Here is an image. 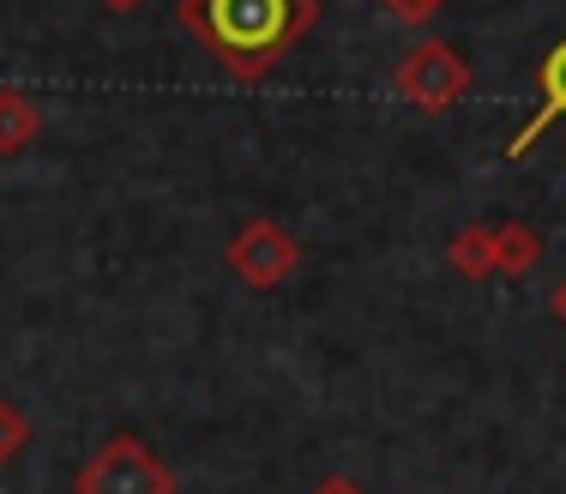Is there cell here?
<instances>
[{
	"label": "cell",
	"instance_id": "9",
	"mask_svg": "<svg viewBox=\"0 0 566 494\" xmlns=\"http://www.w3.org/2000/svg\"><path fill=\"white\" fill-rule=\"evenodd\" d=\"M24 440H31V422H24V410L0 398V464H12V459H19V452H24Z\"/></svg>",
	"mask_w": 566,
	"mask_h": 494
},
{
	"label": "cell",
	"instance_id": "2",
	"mask_svg": "<svg viewBox=\"0 0 566 494\" xmlns=\"http://www.w3.org/2000/svg\"><path fill=\"white\" fill-rule=\"evenodd\" d=\"M73 494H175V476L139 434H115L91 452Z\"/></svg>",
	"mask_w": 566,
	"mask_h": 494
},
{
	"label": "cell",
	"instance_id": "5",
	"mask_svg": "<svg viewBox=\"0 0 566 494\" xmlns=\"http://www.w3.org/2000/svg\"><path fill=\"white\" fill-rule=\"evenodd\" d=\"M536 85H543V109H536L531 122H524V127L506 139V157H524V151H531V145L566 115V43H555V49L543 55V66H536Z\"/></svg>",
	"mask_w": 566,
	"mask_h": 494
},
{
	"label": "cell",
	"instance_id": "8",
	"mask_svg": "<svg viewBox=\"0 0 566 494\" xmlns=\"http://www.w3.org/2000/svg\"><path fill=\"white\" fill-rule=\"evenodd\" d=\"M447 260H452V272L458 277H494V242H489V223H464V230L452 235V248H447Z\"/></svg>",
	"mask_w": 566,
	"mask_h": 494
},
{
	"label": "cell",
	"instance_id": "1",
	"mask_svg": "<svg viewBox=\"0 0 566 494\" xmlns=\"http://www.w3.org/2000/svg\"><path fill=\"white\" fill-rule=\"evenodd\" d=\"M175 12L248 85H260L272 61H283L314 31V0H181Z\"/></svg>",
	"mask_w": 566,
	"mask_h": 494
},
{
	"label": "cell",
	"instance_id": "10",
	"mask_svg": "<svg viewBox=\"0 0 566 494\" xmlns=\"http://www.w3.org/2000/svg\"><path fill=\"white\" fill-rule=\"evenodd\" d=\"M386 7H392L398 19H428V12H440L447 0H386Z\"/></svg>",
	"mask_w": 566,
	"mask_h": 494
},
{
	"label": "cell",
	"instance_id": "7",
	"mask_svg": "<svg viewBox=\"0 0 566 494\" xmlns=\"http://www.w3.org/2000/svg\"><path fill=\"white\" fill-rule=\"evenodd\" d=\"M43 133V109L24 91H0V157H19Z\"/></svg>",
	"mask_w": 566,
	"mask_h": 494
},
{
	"label": "cell",
	"instance_id": "6",
	"mask_svg": "<svg viewBox=\"0 0 566 494\" xmlns=\"http://www.w3.org/2000/svg\"><path fill=\"white\" fill-rule=\"evenodd\" d=\"M489 242H494V277H518L543 260V235L531 223H489Z\"/></svg>",
	"mask_w": 566,
	"mask_h": 494
},
{
	"label": "cell",
	"instance_id": "13",
	"mask_svg": "<svg viewBox=\"0 0 566 494\" xmlns=\"http://www.w3.org/2000/svg\"><path fill=\"white\" fill-rule=\"evenodd\" d=\"M103 7H109V12H133L139 0H103Z\"/></svg>",
	"mask_w": 566,
	"mask_h": 494
},
{
	"label": "cell",
	"instance_id": "11",
	"mask_svg": "<svg viewBox=\"0 0 566 494\" xmlns=\"http://www.w3.org/2000/svg\"><path fill=\"white\" fill-rule=\"evenodd\" d=\"M314 494H361L356 483H349V476H326V483H319Z\"/></svg>",
	"mask_w": 566,
	"mask_h": 494
},
{
	"label": "cell",
	"instance_id": "3",
	"mask_svg": "<svg viewBox=\"0 0 566 494\" xmlns=\"http://www.w3.org/2000/svg\"><path fill=\"white\" fill-rule=\"evenodd\" d=\"M392 91L403 103H416V109H428V115H447L452 103L470 91V66L458 61L452 43L428 36V43H416L410 55L392 66Z\"/></svg>",
	"mask_w": 566,
	"mask_h": 494
},
{
	"label": "cell",
	"instance_id": "4",
	"mask_svg": "<svg viewBox=\"0 0 566 494\" xmlns=\"http://www.w3.org/2000/svg\"><path fill=\"white\" fill-rule=\"evenodd\" d=\"M223 260H229V272H235L248 290H277L283 277L302 265V248H295V235L283 230L277 218H248L235 235H229Z\"/></svg>",
	"mask_w": 566,
	"mask_h": 494
},
{
	"label": "cell",
	"instance_id": "12",
	"mask_svg": "<svg viewBox=\"0 0 566 494\" xmlns=\"http://www.w3.org/2000/svg\"><path fill=\"white\" fill-rule=\"evenodd\" d=\"M548 308H555V319H560V326H566V277H560V284H555V296H548Z\"/></svg>",
	"mask_w": 566,
	"mask_h": 494
}]
</instances>
